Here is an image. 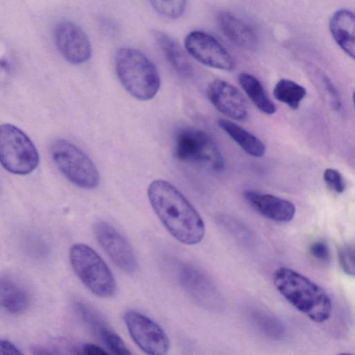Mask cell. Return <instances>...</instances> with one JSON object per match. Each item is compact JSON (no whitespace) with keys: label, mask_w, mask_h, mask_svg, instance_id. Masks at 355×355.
<instances>
[{"label":"cell","mask_w":355,"mask_h":355,"mask_svg":"<svg viewBox=\"0 0 355 355\" xmlns=\"http://www.w3.org/2000/svg\"><path fill=\"white\" fill-rule=\"evenodd\" d=\"M12 55L8 46L0 37V73H9L12 66Z\"/></svg>","instance_id":"4316f807"},{"label":"cell","mask_w":355,"mask_h":355,"mask_svg":"<svg viewBox=\"0 0 355 355\" xmlns=\"http://www.w3.org/2000/svg\"><path fill=\"white\" fill-rule=\"evenodd\" d=\"M322 82L324 89L329 96L332 107L336 110H339L341 106V103L336 89L327 77L324 76L322 78Z\"/></svg>","instance_id":"f1b7e54d"},{"label":"cell","mask_w":355,"mask_h":355,"mask_svg":"<svg viewBox=\"0 0 355 355\" xmlns=\"http://www.w3.org/2000/svg\"><path fill=\"white\" fill-rule=\"evenodd\" d=\"M155 39L171 65L180 73H190L191 66L180 45L168 35L157 32Z\"/></svg>","instance_id":"44dd1931"},{"label":"cell","mask_w":355,"mask_h":355,"mask_svg":"<svg viewBox=\"0 0 355 355\" xmlns=\"http://www.w3.org/2000/svg\"><path fill=\"white\" fill-rule=\"evenodd\" d=\"M338 260L343 272L353 277L355 273L354 243L345 244L340 248L338 250Z\"/></svg>","instance_id":"d4e9b609"},{"label":"cell","mask_w":355,"mask_h":355,"mask_svg":"<svg viewBox=\"0 0 355 355\" xmlns=\"http://www.w3.org/2000/svg\"><path fill=\"white\" fill-rule=\"evenodd\" d=\"M306 95V89L293 80L283 78L274 87L273 96L278 101L297 110Z\"/></svg>","instance_id":"7402d4cb"},{"label":"cell","mask_w":355,"mask_h":355,"mask_svg":"<svg viewBox=\"0 0 355 355\" xmlns=\"http://www.w3.org/2000/svg\"><path fill=\"white\" fill-rule=\"evenodd\" d=\"M82 351L83 353L88 355H103L108 354V352L103 348L93 344H85L82 347Z\"/></svg>","instance_id":"4dcf8cb0"},{"label":"cell","mask_w":355,"mask_h":355,"mask_svg":"<svg viewBox=\"0 0 355 355\" xmlns=\"http://www.w3.org/2000/svg\"><path fill=\"white\" fill-rule=\"evenodd\" d=\"M76 307L83 321L107 349L117 355L131 354L121 338L108 326L99 312L83 302L76 303Z\"/></svg>","instance_id":"5bb4252c"},{"label":"cell","mask_w":355,"mask_h":355,"mask_svg":"<svg viewBox=\"0 0 355 355\" xmlns=\"http://www.w3.org/2000/svg\"><path fill=\"white\" fill-rule=\"evenodd\" d=\"M243 196L250 207L270 220L286 223L295 216V205L286 199L253 190L245 191Z\"/></svg>","instance_id":"9a60e30c"},{"label":"cell","mask_w":355,"mask_h":355,"mask_svg":"<svg viewBox=\"0 0 355 355\" xmlns=\"http://www.w3.org/2000/svg\"><path fill=\"white\" fill-rule=\"evenodd\" d=\"M207 94L212 105L223 114L236 120L245 119L248 105L240 92L223 80L216 79L207 87Z\"/></svg>","instance_id":"4fadbf2b"},{"label":"cell","mask_w":355,"mask_h":355,"mask_svg":"<svg viewBox=\"0 0 355 355\" xmlns=\"http://www.w3.org/2000/svg\"><path fill=\"white\" fill-rule=\"evenodd\" d=\"M329 30L340 49L352 58L355 52V19L354 13L347 9L335 12L329 21Z\"/></svg>","instance_id":"e0dca14e"},{"label":"cell","mask_w":355,"mask_h":355,"mask_svg":"<svg viewBox=\"0 0 355 355\" xmlns=\"http://www.w3.org/2000/svg\"><path fill=\"white\" fill-rule=\"evenodd\" d=\"M153 8L162 16L176 19L184 13L187 0H148Z\"/></svg>","instance_id":"cb8c5ba5"},{"label":"cell","mask_w":355,"mask_h":355,"mask_svg":"<svg viewBox=\"0 0 355 355\" xmlns=\"http://www.w3.org/2000/svg\"><path fill=\"white\" fill-rule=\"evenodd\" d=\"M323 179L327 185L337 193H342L345 189V184L341 173L336 169L328 168L323 173Z\"/></svg>","instance_id":"484cf974"},{"label":"cell","mask_w":355,"mask_h":355,"mask_svg":"<svg viewBox=\"0 0 355 355\" xmlns=\"http://www.w3.org/2000/svg\"><path fill=\"white\" fill-rule=\"evenodd\" d=\"M311 254L317 260L327 263L330 260V251L327 243L322 241L313 243L310 246Z\"/></svg>","instance_id":"83f0119b"},{"label":"cell","mask_w":355,"mask_h":355,"mask_svg":"<svg viewBox=\"0 0 355 355\" xmlns=\"http://www.w3.org/2000/svg\"><path fill=\"white\" fill-rule=\"evenodd\" d=\"M250 317L255 326L266 336L271 339H282L285 328L282 322L275 316L262 310H253Z\"/></svg>","instance_id":"603a6c76"},{"label":"cell","mask_w":355,"mask_h":355,"mask_svg":"<svg viewBox=\"0 0 355 355\" xmlns=\"http://www.w3.org/2000/svg\"><path fill=\"white\" fill-rule=\"evenodd\" d=\"M37 150L29 137L12 124L0 125V163L17 175L31 173L38 165Z\"/></svg>","instance_id":"8992f818"},{"label":"cell","mask_w":355,"mask_h":355,"mask_svg":"<svg viewBox=\"0 0 355 355\" xmlns=\"http://www.w3.org/2000/svg\"><path fill=\"white\" fill-rule=\"evenodd\" d=\"M217 124L248 155L254 157H261L264 155L265 145L253 134L236 123L225 119H219L217 121Z\"/></svg>","instance_id":"ac0fdd59"},{"label":"cell","mask_w":355,"mask_h":355,"mask_svg":"<svg viewBox=\"0 0 355 355\" xmlns=\"http://www.w3.org/2000/svg\"><path fill=\"white\" fill-rule=\"evenodd\" d=\"M239 83L253 104L260 111L266 114H272L276 112V106L256 77L248 73H241L239 76Z\"/></svg>","instance_id":"d6986e66"},{"label":"cell","mask_w":355,"mask_h":355,"mask_svg":"<svg viewBox=\"0 0 355 355\" xmlns=\"http://www.w3.org/2000/svg\"><path fill=\"white\" fill-rule=\"evenodd\" d=\"M96 240L112 261L123 271L132 273L137 267L135 254L128 241L111 225L98 221L94 225Z\"/></svg>","instance_id":"7c38bea8"},{"label":"cell","mask_w":355,"mask_h":355,"mask_svg":"<svg viewBox=\"0 0 355 355\" xmlns=\"http://www.w3.org/2000/svg\"><path fill=\"white\" fill-rule=\"evenodd\" d=\"M174 155L180 161L220 171L223 156L213 139L205 132L191 127L180 128L175 134Z\"/></svg>","instance_id":"5b68a950"},{"label":"cell","mask_w":355,"mask_h":355,"mask_svg":"<svg viewBox=\"0 0 355 355\" xmlns=\"http://www.w3.org/2000/svg\"><path fill=\"white\" fill-rule=\"evenodd\" d=\"M175 279L191 299L209 311H221L223 297L211 280L196 266L178 262L174 267Z\"/></svg>","instance_id":"ba28073f"},{"label":"cell","mask_w":355,"mask_h":355,"mask_svg":"<svg viewBox=\"0 0 355 355\" xmlns=\"http://www.w3.org/2000/svg\"><path fill=\"white\" fill-rule=\"evenodd\" d=\"M21 352L12 343L0 339V355H19Z\"/></svg>","instance_id":"f546056e"},{"label":"cell","mask_w":355,"mask_h":355,"mask_svg":"<svg viewBox=\"0 0 355 355\" xmlns=\"http://www.w3.org/2000/svg\"><path fill=\"white\" fill-rule=\"evenodd\" d=\"M69 259L76 275L95 295L107 298L116 290L114 277L102 258L89 246L76 243L69 250Z\"/></svg>","instance_id":"277c9868"},{"label":"cell","mask_w":355,"mask_h":355,"mask_svg":"<svg viewBox=\"0 0 355 355\" xmlns=\"http://www.w3.org/2000/svg\"><path fill=\"white\" fill-rule=\"evenodd\" d=\"M55 45L69 62L80 64L87 62L92 53L89 40L85 32L76 23L62 20L53 29Z\"/></svg>","instance_id":"8fae6325"},{"label":"cell","mask_w":355,"mask_h":355,"mask_svg":"<svg viewBox=\"0 0 355 355\" xmlns=\"http://www.w3.org/2000/svg\"><path fill=\"white\" fill-rule=\"evenodd\" d=\"M218 22L223 33L236 45L247 49H254L258 45L254 31L231 12H221Z\"/></svg>","instance_id":"2e32d148"},{"label":"cell","mask_w":355,"mask_h":355,"mask_svg":"<svg viewBox=\"0 0 355 355\" xmlns=\"http://www.w3.org/2000/svg\"><path fill=\"white\" fill-rule=\"evenodd\" d=\"M26 291L10 279L0 278V306L8 312L19 314L28 307Z\"/></svg>","instance_id":"ffe728a7"},{"label":"cell","mask_w":355,"mask_h":355,"mask_svg":"<svg viewBox=\"0 0 355 355\" xmlns=\"http://www.w3.org/2000/svg\"><path fill=\"white\" fill-rule=\"evenodd\" d=\"M123 318L130 336L142 351L150 355H163L168 352V338L154 320L134 310L126 311Z\"/></svg>","instance_id":"9c48e42d"},{"label":"cell","mask_w":355,"mask_h":355,"mask_svg":"<svg viewBox=\"0 0 355 355\" xmlns=\"http://www.w3.org/2000/svg\"><path fill=\"white\" fill-rule=\"evenodd\" d=\"M147 192L154 211L175 239L187 245L202 240L205 234L203 220L175 186L164 180H155Z\"/></svg>","instance_id":"6da1fadb"},{"label":"cell","mask_w":355,"mask_h":355,"mask_svg":"<svg viewBox=\"0 0 355 355\" xmlns=\"http://www.w3.org/2000/svg\"><path fill=\"white\" fill-rule=\"evenodd\" d=\"M117 76L125 89L140 101L153 98L159 91L160 78L154 64L141 51L119 49L114 58Z\"/></svg>","instance_id":"3957f363"},{"label":"cell","mask_w":355,"mask_h":355,"mask_svg":"<svg viewBox=\"0 0 355 355\" xmlns=\"http://www.w3.org/2000/svg\"><path fill=\"white\" fill-rule=\"evenodd\" d=\"M53 160L63 175L76 186L85 189L96 188L99 174L92 160L78 147L65 139L51 145Z\"/></svg>","instance_id":"52a82bcc"},{"label":"cell","mask_w":355,"mask_h":355,"mask_svg":"<svg viewBox=\"0 0 355 355\" xmlns=\"http://www.w3.org/2000/svg\"><path fill=\"white\" fill-rule=\"evenodd\" d=\"M184 46L194 59L205 65L225 71L234 68L230 54L214 37L206 32H190L185 37Z\"/></svg>","instance_id":"30bf717a"},{"label":"cell","mask_w":355,"mask_h":355,"mask_svg":"<svg viewBox=\"0 0 355 355\" xmlns=\"http://www.w3.org/2000/svg\"><path fill=\"white\" fill-rule=\"evenodd\" d=\"M273 282L286 301L313 321L321 323L330 318L331 299L307 277L291 268L280 267L274 272Z\"/></svg>","instance_id":"7a4b0ae2"}]
</instances>
